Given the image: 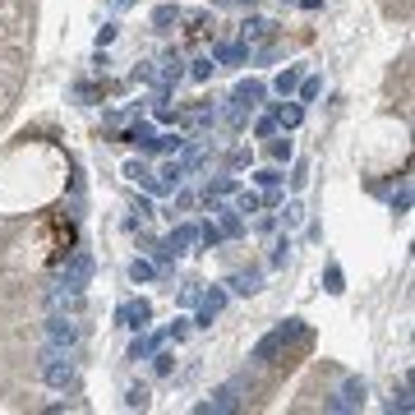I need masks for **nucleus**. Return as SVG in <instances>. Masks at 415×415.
Segmentation results:
<instances>
[{"instance_id": "2eb2a0df", "label": "nucleus", "mask_w": 415, "mask_h": 415, "mask_svg": "<svg viewBox=\"0 0 415 415\" xmlns=\"http://www.w3.org/2000/svg\"><path fill=\"white\" fill-rule=\"evenodd\" d=\"M272 121H277V125H286V130H295V125L304 121V106H300V102H286V106H277Z\"/></svg>"}, {"instance_id": "0eeeda50", "label": "nucleus", "mask_w": 415, "mask_h": 415, "mask_svg": "<svg viewBox=\"0 0 415 415\" xmlns=\"http://www.w3.org/2000/svg\"><path fill=\"white\" fill-rule=\"evenodd\" d=\"M194 245H199V226H194V222H180L171 231V240H166V254H190Z\"/></svg>"}, {"instance_id": "4468645a", "label": "nucleus", "mask_w": 415, "mask_h": 415, "mask_svg": "<svg viewBox=\"0 0 415 415\" xmlns=\"http://www.w3.org/2000/svg\"><path fill=\"white\" fill-rule=\"evenodd\" d=\"M272 33H277V28L268 24V19H250V24H245V46H250V42H268Z\"/></svg>"}, {"instance_id": "423d86ee", "label": "nucleus", "mask_w": 415, "mask_h": 415, "mask_svg": "<svg viewBox=\"0 0 415 415\" xmlns=\"http://www.w3.org/2000/svg\"><path fill=\"white\" fill-rule=\"evenodd\" d=\"M355 406H364V379H346L342 392L328 401V411H355Z\"/></svg>"}, {"instance_id": "c85d7f7f", "label": "nucleus", "mask_w": 415, "mask_h": 415, "mask_svg": "<svg viewBox=\"0 0 415 415\" xmlns=\"http://www.w3.org/2000/svg\"><path fill=\"white\" fill-rule=\"evenodd\" d=\"M190 74L199 78V83H203V78H212V56H203V61H194V69H190Z\"/></svg>"}, {"instance_id": "412c9836", "label": "nucleus", "mask_w": 415, "mask_h": 415, "mask_svg": "<svg viewBox=\"0 0 415 415\" xmlns=\"http://www.w3.org/2000/svg\"><path fill=\"white\" fill-rule=\"evenodd\" d=\"M388 411H401V415H406V411H411V379H406V383H401V388H397V392H392V401H388Z\"/></svg>"}, {"instance_id": "f8f14e48", "label": "nucleus", "mask_w": 415, "mask_h": 415, "mask_svg": "<svg viewBox=\"0 0 415 415\" xmlns=\"http://www.w3.org/2000/svg\"><path fill=\"white\" fill-rule=\"evenodd\" d=\"M259 282H263V272H259V268H245V272H235L226 286H231L235 295H254V291H259Z\"/></svg>"}, {"instance_id": "f704fd0d", "label": "nucleus", "mask_w": 415, "mask_h": 415, "mask_svg": "<svg viewBox=\"0 0 415 415\" xmlns=\"http://www.w3.org/2000/svg\"><path fill=\"white\" fill-rule=\"evenodd\" d=\"M272 130H277V121H272V116H263V121H259V125H254V134H263V138H268Z\"/></svg>"}, {"instance_id": "c9c22d12", "label": "nucleus", "mask_w": 415, "mask_h": 415, "mask_svg": "<svg viewBox=\"0 0 415 415\" xmlns=\"http://www.w3.org/2000/svg\"><path fill=\"white\" fill-rule=\"evenodd\" d=\"M245 5H254V0H245Z\"/></svg>"}, {"instance_id": "f3484780", "label": "nucleus", "mask_w": 415, "mask_h": 415, "mask_svg": "<svg viewBox=\"0 0 415 415\" xmlns=\"http://www.w3.org/2000/svg\"><path fill=\"white\" fill-rule=\"evenodd\" d=\"M203 157H208V148H203V143H185V148H180V166H185V171H194Z\"/></svg>"}, {"instance_id": "bb28decb", "label": "nucleus", "mask_w": 415, "mask_h": 415, "mask_svg": "<svg viewBox=\"0 0 415 415\" xmlns=\"http://www.w3.org/2000/svg\"><path fill=\"white\" fill-rule=\"evenodd\" d=\"M157 342H162V337H143V342H134V351H130V355H134V360H143V355H153V351H157Z\"/></svg>"}, {"instance_id": "20e7f679", "label": "nucleus", "mask_w": 415, "mask_h": 415, "mask_svg": "<svg viewBox=\"0 0 415 415\" xmlns=\"http://www.w3.org/2000/svg\"><path fill=\"white\" fill-rule=\"evenodd\" d=\"M259 97H263V78H240V83H235V93H231V121H240L245 111H254V106H259Z\"/></svg>"}, {"instance_id": "393cba45", "label": "nucleus", "mask_w": 415, "mask_h": 415, "mask_svg": "<svg viewBox=\"0 0 415 415\" xmlns=\"http://www.w3.org/2000/svg\"><path fill=\"white\" fill-rule=\"evenodd\" d=\"M254 185H263V190H277V185H282V171L263 166V171H254Z\"/></svg>"}, {"instance_id": "473e14b6", "label": "nucleus", "mask_w": 415, "mask_h": 415, "mask_svg": "<svg viewBox=\"0 0 415 415\" xmlns=\"http://www.w3.org/2000/svg\"><path fill=\"white\" fill-rule=\"evenodd\" d=\"M231 190H235L231 180H212V185H208V199H217V194H231Z\"/></svg>"}, {"instance_id": "5701e85b", "label": "nucleus", "mask_w": 415, "mask_h": 415, "mask_svg": "<svg viewBox=\"0 0 415 415\" xmlns=\"http://www.w3.org/2000/svg\"><path fill=\"white\" fill-rule=\"evenodd\" d=\"M295 88H300V102H314V97L323 93V78H300Z\"/></svg>"}, {"instance_id": "9b49d317", "label": "nucleus", "mask_w": 415, "mask_h": 415, "mask_svg": "<svg viewBox=\"0 0 415 415\" xmlns=\"http://www.w3.org/2000/svg\"><path fill=\"white\" fill-rule=\"evenodd\" d=\"M240 61H250V46H240V42L212 46V65H240Z\"/></svg>"}, {"instance_id": "ddd939ff", "label": "nucleus", "mask_w": 415, "mask_h": 415, "mask_svg": "<svg viewBox=\"0 0 415 415\" xmlns=\"http://www.w3.org/2000/svg\"><path fill=\"white\" fill-rule=\"evenodd\" d=\"M222 304H226V295H222V291H208V295H203V304H199V319H194V323H199V328H208V323L222 314Z\"/></svg>"}, {"instance_id": "a878e982", "label": "nucleus", "mask_w": 415, "mask_h": 415, "mask_svg": "<svg viewBox=\"0 0 415 415\" xmlns=\"http://www.w3.org/2000/svg\"><path fill=\"white\" fill-rule=\"evenodd\" d=\"M259 208H263V199H259L254 190H245L240 199H235V212H259Z\"/></svg>"}, {"instance_id": "7c9ffc66", "label": "nucleus", "mask_w": 415, "mask_h": 415, "mask_svg": "<svg viewBox=\"0 0 415 415\" xmlns=\"http://www.w3.org/2000/svg\"><path fill=\"white\" fill-rule=\"evenodd\" d=\"M272 157L277 162H291V143H286V138H272Z\"/></svg>"}, {"instance_id": "39448f33", "label": "nucleus", "mask_w": 415, "mask_h": 415, "mask_svg": "<svg viewBox=\"0 0 415 415\" xmlns=\"http://www.w3.org/2000/svg\"><path fill=\"white\" fill-rule=\"evenodd\" d=\"M46 342H51V346H65V351H74V342H78L74 314H51V319H46Z\"/></svg>"}, {"instance_id": "6e6552de", "label": "nucleus", "mask_w": 415, "mask_h": 415, "mask_svg": "<svg viewBox=\"0 0 415 415\" xmlns=\"http://www.w3.org/2000/svg\"><path fill=\"white\" fill-rule=\"evenodd\" d=\"M235 406H240V383H226V388H217L212 392V401H203V415L208 411H235Z\"/></svg>"}, {"instance_id": "7ed1b4c3", "label": "nucleus", "mask_w": 415, "mask_h": 415, "mask_svg": "<svg viewBox=\"0 0 415 415\" xmlns=\"http://www.w3.org/2000/svg\"><path fill=\"white\" fill-rule=\"evenodd\" d=\"M46 309L51 314H78L83 309V291H78V286H65V282L46 286Z\"/></svg>"}, {"instance_id": "a211bd4d", "label": "nucleus", "mask_w": 415, "mask_h": 415, "mask_svg": "<svg viewBox=\"0 0 415 415\" xmlns=\"http://www.w3.org/2000/svg\"><path fill=\"white\" fill-rule=\"evenodd\" d=\"M295 83H300V69L291 65V69H282V74H277V83H272V88H277L282 97H291V93H295Z\"/></svg>"}, {"instance_id": "72a5a7b5", "label": "nucleus", "mask_w": 415, "mask_h": 415, "mask_svg": "<svg viewBox=\"0 0 415 415\" xmlns=\"http://www.w3.org/2000/svg\"><path fill=\"white\" fill-rule=\"evenodd\" d=\"M153 364H157V374H171V364H175V360H171L166 351H157V355H153Z\"/></svg>"}, {"instance_id": "cd10ccee", "label": "nucleus", "mask_w": 415, "mask_h": 415, "mask_svg": "<svg viewBox=\"0 0 415 415\" xmlns=\"http://www.w3.org/2000/svg\"><path fill=\"white\" fill-rule=\"evenodd\" d=\"M125 406H130V411H143V406H148V388H130V397H125Z\"/></svg>"}, {"instance_id": "aec40b11", "label": "nucleus", "mask_w": 415, "mask_h": 415, "mask_svg": "<svg viewBox=\"0 0 415 415\" xmlns=\"http://www.w3.org/2000/svg\"><path fill=\"white\" fill-rule=\"evenodd\" d=\"M240 231H245L240 212H235V208H222V235H240Z\"/></svg>"}, {"instance_id": "f257e3e1", "label": "nucleus", "mask_w": 415, "mask_h": 415, "mask_svg": "<svg viewBox=\"0 0 415 415\" xmlns=\"http://www.w3.org/2000/svg\"><path fill=\"white\" fill-rule=\"evenodd\" d=\"M42 379H46V388H56V392H69V388H74V383H78L74 351L46 342V351H42Z\"/></svg>"}, {"instance_id": "f03ea898", "label": "nucleus", "mask_w": 415, "mask_h": 415, "mask_svg": "<svg viewBox=\"0 0 415 415\" xmlns=\"http://www.w3.org/2000/svg\"><path fill=\"white\" fill-rule=\"evenodd\" d=\"M88 277H93V254H88V250H74V254H69V259L61 263V277H56V282L78 286V291H83Z\"/></svg>"}, {"instance_id": "dca6fc26", "label": "nucleus", "mask_w": 415, "mask_h": 415, "mask_svg": "<svg viewBox=\"0 0 415 415\" xmlns=\"http://www.w3.org/2000/svg\"><path fill=\"white\" fill-rule=\"evenodd\" d=\"M180 175H185V166H180V162H166V166H162V180H157L153 190H157V194L175 190V185H180Z\"/></svg>"}, {"instance_id": "9d476101", "label": "nucleus", "mask_w": 415, "mask_h": 415, "mask_svg": "<svg viewBox=\"0 0 415 415\" xmlns=\"http://www.w3.org/2000/svg\"><path fill=\"white\" fill-rule=\"evenodd\" d=\"M282 351H286V337H282V328H277V332H268V337L254 346V360H259V364H272Z\"/></svg>"}, {"instance_id": "c756f323", "label": "nucleus", "mask_w": 415, "mask_h": 415, "mask_svg": "<svg viewBox=\"0 0 415 415\" xmlns=\"http://www.w3.org/2000/svg\"><path fill=\"white\" fill-rule=\"evenodd\" d=\"M125 175H130V180H138V185H153V180H148V166H143V162H130V166H125Z\"/></svg>"}, {"instance_id": "b1692460", "label": "nucleus", "mask_w": 415, "mask_h": 415, "mask_svg": "<svg viewBox=\"0 0 415 415\" xmlns=\"http://www.w3.org/2000/svg\"><path fill=\"white\" fill-rule=\"evenodd\" d=\"M199 240L208 245V250H217V245H222L226 235H222V226H212V222H208V226H199Z\"/></svg>"}, {"instance_id": "2f4dec72", "label": "nucleus", "mask_w": 415, "mask_h": 415, "mask_svg": "<svg viewBox=\"0 0 415 415\" xmlns=\"http://www.w3.org/2000/svg\"><path fill=\"white\" fill-rule=\"evenodd\" d=\"M328 291H332V295L346 291V286H342V268H328Z\"/></svg>"}, {"instance_id": "6ab92c4d", "label": "nucleus", "mask_w": 415, "mask_h": 415, "mask_svg": "<svg viewBox=\"0 0 415 415\" xmlns=\"http://www.w3.org/2000/svg\"><path fill=\"white\" fill-rule=\"evenodd\" d=\"M175 19H180V9H175V5H157L153 9V28H162V33L175 24Z\"/></svg>"}, {"instance_id": "4be33fe9", "label": "nucleus", "mask_w": 415, "mask_h": 415, "mask_svg": "<svg viewBox=\"0 0 415 415\" xmlns=\"http://www.w3.org/2000/svg\"><path fill=\"white\" fill-rule=\"evenodd\" d=\"M130 277H134V282H153V277H157V268H153L148 259H134V263H130Z\"/></svg>"}, {"instance_id": "1a4fd4ad", "label": "nucleus", "mask_w": 415, "mask_h": 415, "mask_svg": "<svg viewBox=\"0 0 415 415\" xmlns=\"http://www.w3.org/2000/svg\"><path fill=\"white\" fill-rule=\"evenodd\" d=\"M121 319H125V328L143 332L148 319H153V304H148V300H130V304H121Z\"/></svg>"}]
</instances>
